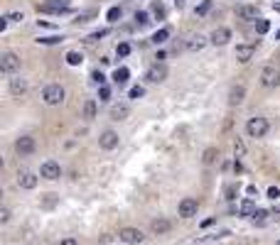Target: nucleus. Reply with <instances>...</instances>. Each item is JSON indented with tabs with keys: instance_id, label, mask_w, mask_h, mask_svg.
I'll return each mask as SVG.
<instances>
[{
	"instance_id": "473e14b6",
	"label": "nucleus",
	"mask_w": 280,
	"mask_h": 245,
	"mask_svg": "<svg viewBox=\"0 0 280 245\" xmlns=\"http://www.w3.org/2000/svg\"><path fill=\"white\" fill-rule=\"evenodd\" d=\"M108 35V30H98V32H91L89 37H86V44H93V42H98L101 37H106Z\"/></svg>"
},
{
	"instance_id": "b1692460",
	"label": "nucleus",
	"mask_w": 280,
	"mask_h": 245,
	"mask_svg": "<svg viewBox=\"0 0 280 245\" xmlns=\"http://www.w3.org/2000/svg\"><path fill=\"white\" fill-rule=\"evenodd\" d=\"M64 59H67V64H69V66H79V64L84 61V57H81V52L71 49V52H67V57H64Z\"/></svg>"
},
{
	"instance_id": "a878e982",
	"label": "nucleus",
	"mask_w": 280,
	"mask_h": 245,
	"mask_svg": "<svg viewBox=\"0 0 280 245\" xmlns=\"http://www.w3.org/2000/svg\"><path fill=\"white\" fill-rule=\"evenodd\" d=\"M216 157H219V150H216V147H207L202 160H204V164H214V162H216Z\"/></svg>"
},
{
	"instance_id": "0eeeda50",
	"label": "nucleus",
	"mask_w": 280,
	"mask_h": 245,
	"mask_svg": "<svg viewBox=\"0 0 280 245\" xmlns=\"http://www.w3.org/2000/svg\"><path fill=\"white\" fill-rule=\"evenodd\" d=\"M145 79H147L150 83H160V81H165V79H167V66H165L162 61H155V64L147 69Z\"/></svg>"
},
{
	"instance_id": "3c124183",
	"label": "nucleus",
	"mask_w": 280,
	"mask_h": 245,
	"mask_svg": "<svg viewBox=\"0 0 280 245\" xmlns=\"http://www.w3.org/2000/svg\"><path fill=\"white\" fill-rule=\"evenodd\" d=\"M273 213H276V216H280V206H276V208H273Z\"/></svg>"
},
{
	"instance_id": "8fccbe9b",
	"label": "nucleus",
	"mask_w": 280,
	"mask_h": 245,
	"mask_svg": "<svg viewBox=\"0 0 280 245\" xmlns=\"http://www.w3.org/2000/svg\"><path fill=\"white\" fill-rule=\"evenodd\" d=\"M273 7H276V12H280V0H276V2H273Z\"/></svg>"
},
{
	"instance_id": "6ab92c4d",
	"label": "nucleus",
	"mask_w": 280,
	"mask_h": 245,
	"mask_svg": "<svg viewBox=\"0 0 280 245\" xmlns=\"http://www.w3.org/2000/svg\"><path fill=\"white\" fill-rule=\"evenodd\" d=\"M128 113H131V108H128L126 103H118V106H113L111 118H113V121H126V118H128Z\"/></svg>"
},
{
	"instance_id": "4468645a",
	"label": "nucleus",
	"mask_w": 280,
	"mask_h": 245,
	"mask_svg": "<svg viewBox=\"0 0 280 245\" xmlns=\"http://www.w3.org/2000/svg\"><path fill=\"white\" fill-rule=\"evenodd\" d=\"M37 182H40V177L32 174V172H20V174H17V186H20V189H35Z\"/></svg>"
},
{
	"instance_id": "5701e85b",
	"label": "nucleus",
	"mask_w": 280,
	"mask_h": 245,
	"mask_svg": "<svg viewBox=\"0 0 280 245\" xmlns=\"http://www.w3.org/2000/svg\"><path fill=\"white\" fill-rule=\"evenodd\" d=\"M167 37H170V27H162V30H157L150 40H152V44H162V42H167Z\"/></svg>"
},
{
	"instance_id": "2eb2a0df",
	"label": "nucleus",
	"mask_w": 280,
	"mask_h": 245,
	"mask_svg": "<svg viewBox=\"0 0 280 245\" xmlns=\"http://www.w3.org/2000/svg\"><path fill=\"white\" fill-rule=\"evenodd\" d=\"M27 79H22V76H17V79H10V93L12 96H25L27 93Z\"/></svg>"
},
{
	"instance_id": "72a5a7b5",
	"label": "nucleus",
	"mask_w": 280,
	"mask_h": 245,
	"mask_svg": "<svg viewBox=\"0 0 280 245\" xmlns=\"http://www.w3.org/2000/svg\"><path fill=\"white\" fill-rule=\"evenodd\" d=\"M268 216H271V211H266V208H256L251 218H253V221H258V223H263V221H266Z\"/></svg>"
},
{
	"instance_id": "f8f14e48",
	"label": "nucleus",
	"mask_w": 280,
	"mask_h": 245,
	"mask_svg": "<svg viewBox=\"0 0 280 245\" xmlns=\"http://www.w3.org/2000/svg\"><path fill=\"white\" fill-rule=\"evenodd\" d=\"M253 54H256V44H236V49H233V57L241 61V64L251 61Z\"/></svg>"
},
{
	"instance_id": "cd10ccee",
	"label": "nucleus",
	"mask_w": 280,
	"mask_h": 245,
	"mask_svg": "<svg viewBox=\"0 0 280 245\" xmlns=\"http://www.w3.org/2000/svg\"><path fill=\"white\" fill-rule=\"evenodd\" d=\"M233 155H236V160L246 155V145H243V140H241V137H233Z\"/></svg>"
},
{
	"instance_id": "39448f33",
	"label": "nucleus",
	"mask_w": 280,
	"mask_h": 245,
	"mask_svg": "<svg viewBox=\"0 0 280 245\" xmlns=\"http://www.w3.org/2000/svg\"><path fill=\"white\" fill-rule=\"evenodd\" d=\"M40 177H42V179H49V182L59 179V177H62V167H59V162L47 160V162L40 167Z\"/></svg>"
},
{
	"instance_id": "58836bf2",
	"label": "nucleus",
	"mask_w": 280,
	"mask_h": 245,
	"mask_svg": "<svg viewBox=\"0 0 280 245\" xmlns=\"http://www.w3.org/2000/svg\"><path fill=\"white\" fill-rule=\"evenodd\" d=\"M98 96H101V101H108V98H111V88H108V86H101V88H98Z\"/></svg>"
},
{
	"instance_id": "a18cd8bd",
	"label": "nucleus",
	"mask_w": 280,
	"mask_h": 245,
	"mask_svg": "<svg viewBox=\"0 0 280 245\" xmlns=\"http://www.w3.org/2000/svg\"><path fill=\"white\" fill-rule=\"evenodd\" d=\"M233 194H236V189H233V186H229V189H226V199H236Z\"/></svg>"
},
{
	"instance_id": "79ce46f5",
	"label": "nucleus",
	"mask_w": 280,
	"mask_h": 245,
	"mask_svg": "<svg viewBox=\"0 0 280 245\" xmlns=\"http://www.w3.org/2000/svg\"><path fill=\"white\" fill-rule=\"evenodd\" d=\"M7 17H10L12 22H22V20H25V15H22V12H10Z\"/></svg>"
},
{
	"instance_id": "de8ad7c7",
	"label": "nucleus",
	"mask_w": 280,
	"mask_h": 245,
	"mask_svg": "<svg viewBox=\"0 0 280 245\" xmlns=\"http://www.w3.org/2000/svg\"><path fill=\"white\" fill-rule=\"evenodd\" d=\"M246 191H248V194H251V196H258V189H256V186H248V189H246Z\"/></svg>"
},
{
	"instance_id": "c03bdc74",
	"label": "nucleus",
	"mask_w": 280,
	"mask_h": 245,
	"mask_svg": "<svg viewBox=\"0 0 280 245\" xmlns=\"http://www.w3.org/2000/svg\"><path fill=\"white\" fill-rule=\"evenodd\" d=\"M37 25H40V27H47V30H49V27H54V25H52V22H47V20H37Z\"/></svg>"
},
{
	"instance_id": "1a4fd4ad",
	"label": "nucleus",
	"mask_w": 280,
	"mask_h": 245,
	"mask_svg": "<svg viewBox=\"0 0 280 245\" xmlns=\"http://www.w3.org/2000/svg\"><path fill=\"white\" fill-rule=\"evenodd\" d=\"M118 238H121L123 243H128V245H138V243H142V241H145L142 231H138V228H121Z\"/></svg>"
},
{
	"instance_id": "bb28decb",
	"label": "nucleus",
	"mask_w": 280,
	"mask_h": 245,
	"mask_svg": "<svg viewBox=\"0 0 280 245\" xmlns=\"http://www.w3.org/2000/svg\"><path fill=\"white\" fill-rule=\"evenodd\" d=\"M209 10H211V0H202V2L194 7V15H197V17H204Z\"/></svg>"
},
{
	"instance_id": "dca6fc26",
	"label": "nucleus",
	"mask_w": 280,
	"mask_h": 245,
	"mask_svg": "<svg viewBox=\"0 0 280 245\" xmlns=\"http://www.w3.org/2000/svg\"><path fill=\"white\" fill-rule=\"evenodd\" d=\"M207 47V37L204 35H192L189 40H187V49L189 52H202Z\"/></svg>"
},
{
	"instance_id": "6e6552de",
	"label": "nucleus",
	"mask_w": 280,
	"mask_h": 245,
	"mask_svg": "<svg viewBox=\"0 0 280 245\" xmlns=\"http://www.w3.org/2000/svg\"><path fill=\"white\" fill-rule=\"evenodd\" d=\"M180 216L182 218H194L197 216V211H199V201L197 199H192V196H187V199H182L180 201Z\"/></svg>"
},
{
	"instance_id": "9d476101",
	"label": "nucleus",
	"mask_w": 280,
	"mask_h": 245,
	"mask_svg": "<svg viewBox=\"0 0 280 245\" xmlns=\"http://www.w3.org/2000/svg\"><path fill=\"white\" fill-rule=\"evenodd\" d=\"M118 142H121V140H118V135H116L113 130H103L101 137H98V147H101V150H116Z\"/></svg>"
},
{
	"instance_id": "4c0bfd02",
	"label": "nucleus",
	"mask_w": 280,
	"mask_h": 245,
	"mask_svg": "<svg viewBox=\"0 0 280 245\" xmlns=\"http://www.w3.org/2000/svg\"><path fill=\"white\" fill-rule=\"evenodd\" d=\"M91 79H93V83H96V86H106V76H103L101 71H93V74H91Z\"/></svg>"
},
{
	"instance_id": "a211bd4d",
	"label": "nucleus",
	"mask_w": 280,
	"mask_h": 245,
	"mask_svg": "<svg viewBox=\"0 0 280 245\" xmlns=\"http://www.w3.org/2000/svg\"><path fill=\"white\" fill-rule=\"evenodd\" d=\"M243 96H246V88L238 83V86H233L231 88V93H229V101H231V106H238L241 101H243Z\"/></svg>"
},
{
	"instance_id": "e433bc0d",
	"label": "nucleus",
	"mask_w": 280,
	"mask_h": 245,
	"mask_svg": "<svg viewBox=\"0 0 280 245\" xmlns=\"http://www.w3.org/2000/svg\"><path fill=\"white\" fill-rule=\"evenodd\" d=\"M116 52H118V57H128V54H131V44H128V42H121Z\"/></svg>"
},
{
	"instance_id": "ddd939ff",
	"label": "nucleus",
	"mask_w": 280,
	"mask_h": 245,
	"mask_svg": "<svg viewBox=\"0 0 280 245\" xmlns=\"http://www.w3.org/2000/svg\"><path fill=\"white\" fill-rule=\"evenodd\" d=\"M229 40H231V30H229V27H219V30H214L211 37H209V42L211 44H216V47H224Z\"/></svg>"
},
{
	"instance_id": "7c9ffc66",
	"label": "nucleus",
	"mask_w": 280,
	"mask_h": 245,
	"mask_svg": "<svg viewBox=\"0 0 280 245\" xmlns=\"http://www.w3.org/2000/svg\"><path fill=\"white\" fill-rule=\"evenodd\" d=\"M121 15H123V10H121V7H111V10L106 12L108 22H118V20H121Z\"/></svg>"
},
{
	"instance_id": "ea45409f",
	"label": "nucleus",
	"mask_w": 280,
	"mask_h": 245,
	"mask_svg": "<svg viewBox=\"0 0 280 245\" xmlns=\"http://www.w3.org/2000/svg\"><path fill=\"white\" fill-rule=\"evenodd\" d=\"M268 199L278 201V199H280V189H278V186H271V189H268Z\"/></svg>"
},
{
	"instance_id": "412c9836",
	"label": "nucleus",
	"mask_w": 280,
	"mask_h": 245,
	"mask_svg": "<svg viewBox=\"0 0 280 245\" xmlns=\"http://www.w3.org/2000/svg\"><path fill=\"white\" fill-rule=\"evenodd\" d=\"M128 79H131V71H128L126 66H121V69H116V71H113V81H116L118 86L128 83Z\"/></svg>"
},
{
	"instance_id": "2f4dec72",
	"label": "nucleus",
	"mask_w": 280,
	"mask_h": 245,
	"mask_svg": "<svg viewBox=\"0 0 280 245\" xmlns=\"http://www.w3.org/2000/svg\"><path fill=\"white\" fill-rule=\"evenodd\" d=\"M268 30H271V22H268V20H263V17L256 20V32H258V35H266Z\"/></svg>"
},
{
	"instance_id": "f03ea898",
	"label": "nucleus",
	"mask_w": 280,
	"mask_h": 245,
	"mask_svg": "<svg viewBox=\"0 0 280 245\" xmlns=\"http://www.w3.org/2000/svg\"><path fill=\"white\" fill-rule=\"evenodd\" d=\"M268 130H271V125H268L266 118H261V116L248 118V122H246V132H248V137H266Z\"/></svg>"
},
{
	"instance_id": "423d86ee",
	"label": "nucleus",
	"mask_w": 280,
	"mask_h": 245,
	"mask_svg": "<svg viewBox=\"0 0 280 245\" xmlns=\"http://www.w3.org/2000/svg\"><path fill=\"white\" fill-rule=\"evenodd\" d=\"M261 83H263L266 88H276V86H280V69H276V66H266V69L261 71Z\"/></svg>"
},
{
	"instance_id": "a19ab883",
	"label": "nucleus",
	"mask_w": 280,
	"mask_h": 245,
	"mask_svg": "<svg viewBox=\"0 0 280 245\" xmlns=\"http://www.w3.org/2000/svg\"><path fill=\"white\" fill-rule=\"evenodd\" d=\"M7 221H10V208L2 206V208H0V223H7Z\"/></svg>"
},
{
	"instance_id": "c85d7f7f",
	"label": "nucleus",
	"mask_w": 280,
	"mask_h": 245,
	"mask_svg": "<svg viewBox=\"0 0 280 245\" xmlns=\"http://www.w3.org/2000/svg\"><path fill=\"white\" fill-rule=\"evenodd\" d=\"M253 211H256V204H253L251 199L241 201V213H243V216H253Z\"/></svg>"
},
{
	"instance_id": "f257e3e1",
	"label": "nucleus",
	"mask_w": 280,
	"mask_h": 245,
	"mask_svg": "<svg viewBox=\"0 0 280 245\" xmlns=\"http://www.w3.org/2000/svg\"><path fill=\"white\" fill-rule=\"evenodd\" d=\"M42 101H45L47 106H62V103H64V88H62L59 83H49V86H45V91H42Z\"/></svg>"
},
{
	"instance_id": "f704fd0d",
	"label": "nucleus",
	"mask_w": 280,
	"mask_h": 245,
	"mask_svg": "<svg viewBox=\"0 0 280 245\" xmlns=\"http://www.w3.org/2000/svg\"><path fill=\"white\" fill-rule=\"evenodd\" d=\"M142 93H145V88H142V86H133V88L128 91V98H133V101H136V98H142Z\"/></svg>"
},
{
	"instance_id": "aec40b11",
	"label": "nucleus",
	"mask_w": 280,
	"mask_h": 245,
	"mask_svg": "<svg viewBox=\"0 0 280 245\" xmlns=\"http://www.w3.org/2000/svg\"><path fill=\"white\" fill-rule=\"evenodd\" d=\"M64 42V35H49V37H40L37 44L40 47H52V44H62Z\"/></svg>"
},
{
	"instance_id": "5fc2aeb1",
	"label": "nucleus",
	"mask_w": 280,
	"mask_h": 245,
	"mask_svg": "<svg viewBox=\"0 0 280 245\" xmlns=\"http://www.w3.org/2000/svg\"><path fill=\"white\" fill-rule=\"evenodd\" d=\"M276 245H280V241H278V243H276Z\"/></svg>"
},
{
	"instance_id": "603ef678",
	"label": "nucleus",
	"mask_w": 280,
	"mask_h": 245,
	"mask_svg": "<svg viewBox=\"0 0 280 245\" xmlns=\"http://www.w3.org/2000/svg\"><path fill=\"white\" fill-rule=\"evenodd\" d=\"M276 40H280V30H278V35H276Z\"/></svg>"
},
{
	"instance_id": "20e7f679",
	"label": "nucleus",
	"mask_w": 280,
	"mask_h": 245,
	"mask_svg": "<svg viewBox=\"0 0 280 245\" xmlns=\"http://www.w3.org/2000/svg\"><path fill=\"white\" fill-rule=\"evenodd\" d=\"M0 71H2V74H15V71H20V57H17L15 52H5V54L0 57Z\"/></svg>"
},
{
	"instance_id": "37998d69",
	"label": "nucleus",
	"mask_w": 280,
	"mask_h": 245,
	"mask_svg": "<svg viewBox=\"0 0 280 245\" xmlns=\"http://www.w3.org/2000/svg\"><path fill=\"white\" fill-rule=\"evenodd\" d=\"M7 22H10V17H7V15H5V17H0V32L7 27Z\"/></svg>"
},
{
	"instance_id": "4be33fe9",
	"label": "nucleus",
	"mask_w": 280,
	"mask_h": 245,
	"mask_svg": "<svg viewBox=\"0 0 280 245\" xmlns=\"http://www.w3.org/2000/svg\"><path fill=\"white\" fill-rule=\"evenodd\" d=\"M150 12L155 15V20H165V15H167V10H165V5H162L160 0H155V2L150 5Z\"/></svg>"
},
{
	"instance_id": "c756f323",
	"label": "nucleus",
	"mask_w": 280,
	"mask_h": 245,
	"mask_svg": "<svg viewBox=\"0 0 280 245\" xmlns=\"http://www.w3.org/2000/svg\"><path fill=\"white\" fill-rule=\"evenodd\" d=\"M147 22H150V15H147L145 10H138V12H136V25H138V27H145Z\"/></svg>"
},
{
	"instance_id": "7ed1b4c3",
	"label": "nucleus",
	"mask_w": 280,
	"mask_h": 245,
	"mask_svg": "<svg viewBox=\"0 0 280 245\" xmlns=\"http://www.w3.org/2000/svg\"><path fill=\"white\" fill-rule=\"evenodd\" d=\"M15 150H17L20 157H27V155H32V152L37 150V142H35L32 135H22V137L15 140Z\"/></svg>"
},
{
	"instance_id": "09e8293b",
	"label": "nucleus",
	"mask_w": 280,
	"mask_h": 245,
	"mask_svg": "<svg viewBox=\"0 0 280 245\" xmlns=\"http://www.w3.org/2000/svg\"><path fill=\"white\" fill-rule=\"evenodd\" d=\"M214 221H216V218H207V221L202 223V228H209V226H211V223H214Z\"/></svg>"
},
{
	"instance_id": "f3484780",
	"label": "nucleus",
	"mask_w": 280,
	"mask_h": 245,
	"mask_svg": "<svg viewBox=\"0 0 280 245\" xmlns=\"http://www.w3.org/2000/svg\"><path fill=\"white\" fill-rule=\"evenodd\" d=\"M172 226H170V221L167 218H155L152 223H150V231L155 233V236H162V233H167Z\"/></svg>"
},
{
	"instance_id": "393cba45",
	"label": "nucleus",
	"mask_w": 280,
	"mask_h": 245,
	"mask_svg": "<svg viewBox=\"0 0 280 245\" xmlns=\"http://www.w3.org/2000/svg\"><path fill=\"white\" fill-rule=\"evenodd\" d=\"M84 118H86V121H93V118H96V103H93V101H86V103H84Z\"/></svg>"
},
{
	"instance_id": "9b49d317",
	"label": "nucleus",
	"mask_w": 280,
	"mask_h": 245,
	"mask_svg": "<svg viewBox=\"0 0 280 245\" xmlns=\"http://www.w3.org/2000/svg\"><path fill=\"white\" fill-rule=\"evenodd\" d=\"M236 15H238L243 22H256V20H261V12H258L256 5H241V7L236 10Z\"/></svg>"
},
{
	"instance_id": "49530a36",
	"label": "nucleus",
	"mask_w": 280,
	"mask_h": 245,
	"mask_svg": "<svg viewBox=\"0 0 280 245\" xmlns=\"http://www.w3.org/2000/svg\"><path fill=\"white\" fill-rule=\"evenodd\" d=\"M59 245H76V241H74V238H64Z\"/></svg>"
},
{
	"instance_id": "864d4df0",
	"label": "nucleus",
	"mask_w": 280,
	"mask_h": 245,
	"mask_svg": "<svg viewBox=\"0 0 280 245\" xmlns=\"http://www.w3.org/2000/svg\"><path fill=\"white\" fill-rule=\"evenodd\" d=\"M238 245H246V243H238Z\"/></svg>"
},
{
	"instance_id": "c9c22d12",
	"label": "nucleus",
	"mask_w": 280,
	"mask_h": 245,
	"mask_svg": "<svg viewBox=\"0 0 280 245\" xmlns=\"http://www.w3.org/2000/svg\"><path fill=\"white\" fill-rule=\"evenodd\" d=\"M96 15H98L96 10H89V12H81V15L76 17V22H89V20H91V17H96Z\"/></svg>"
}]
</instances>
